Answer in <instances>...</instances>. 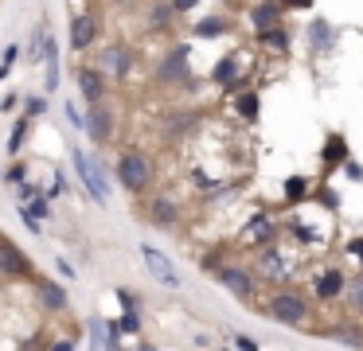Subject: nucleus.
<instances>
[{"label": "nucleus", "instance_id": "obj_1", "mask_svg": "<svg viewBox=\"0 0 363 351\" xmlns=\"http://www.w3.org/2000/svg\"><path fill=\"white\" fill-rule=\"evenodd\" d=\"M71 164H74V176L82 179V187L90 191V199H94L98 207H110V179H106L98 156H86L79 145H74L71 148Z\"/></svg>", "mask_w": 363, "mask_h": 351}, {"label": "nucleus", "instance_id": "obj_2", "mask_svg": "<svg viewBox=\"0 0 363 351\" xmlns=\"http://www.w3.org/2000/svg\"><path fill=\"white\" fill-rule=\"evenodd\" d=\"M113 176H118V184L125 187L129 195H141L145 187L152 184L157 168H152V160L145 152H121L118 164H113Z\"/></svg>", "mask_w": 363, "mask_h": 351}, {"label": "nucleus", "instance_id": "obj_3", "mask_svg": "<svg viewBox=\"0 0 363 351\" xmlns=\"http://www.w3.org/2000/svg\"><path fill=\"white\" fill-rule=\"evenodd\" d=\"M0 273L4 277H20V281H32L35 269H32V257L9 238V234H0Z\"/></svg>", "mask_w": 363, "mask_h": 351}, {"label": "nucleus", "instance_id": "obj_4", "mask_svg": "<svg viewBox=\"0 0 363 351\" xmlns=\"http://www.w3.org/2000/svg\"><path fill=\"white\" fill-rule=\"evenodd\" d=\"M82 133H86L94 145H110V137H113V109L106 106V101H94V106L86 109V117H82Z\"/></svg>", "mask_w": 363, "mask_h": 351}, {"label": "nucleus", "instance_id": "obj_5", "mask_svg": "<svg viewBox=\"0 0 363 351\" xmlns=\"http://www.w3.org/2000/svg\"><path fill=\"white\" fill-rule=\"evenodd\" d=\"M141 262L149 265V273L160 281V285L180 289V273H176V265H172V257H168V254H160L157 246H149V242H145V246H141Z\"/></svg>", "mask_w": 363, "mask_h": 351}, {"label": "nucleus", "instance_id": "obj_6", "mask_svg": "<svg viewBox=\"0 0 363 351\" xmlns=\"http://www.w3.org/2000/svg\"><path fill=\"white\" fill-rule=\"evenodd\" d=\"M269 316L289 324V328H297L301 320L308 316V304L301 301L297 293H277V296H269Z\"/></svg>", "mask_w": 363, "mask_h": 351}, {"label": "nucleus", "instance_id": "obj_7", "mask_svg": "<svg viewBox=\"0 0 363 351\" xmlns=\"http://www.w3.org/2000/svg\"><path fill=\"white\" fill-rule=\"evenodd\" d=\"M157 82L160 86H172V82H188V47L184 43H176L172 51L160 59V67H157Z\"/></svg>", "mask_w": 363, "mask_h": 351}, {"label": "nucleus", "instance_id": "obj_8", "mask_svg": "<svg viewBox=\"0 0 363 351\" xmlns=\"http://www.w3.org/2000/svg\"><path fill=\"white\" fill-rule=\"evenodd\" d=\"M98 31H102L98 16L79 12V16L71 20V51H90V47L98 43Z\"/></svg>", "mask_w": 363, "mask_h": 351}, {"label": "nucleus", "instance_id": "obj_9", "mask_svg": "<svg viewBox=\"0 0 363 351\" xmlns=\"http://www.w3.org/2000/svg\"><path fill=\"white\" fill-rule=\"evenodd\" d=\"M35 281V296H40V304L48 312H67L71 308V296H67V289L59 285V281L51 277H32Z\"/></svg>", "mask_w": 363, "mask_h": 351}, {"label": "nucleus", "instance_id": "obj_10", "mask_svg": "<svg viewBox=\"0 0 363 351\" xmlns=\"http://www.w3.org/2000/svg\"><path fill=\"white\" fill-rule=\"evenodd\" d=\"M74 78H79V94L86 98V106L106 101V90H110V86H106V70L102 67H82Z\"/></svg>", "mask_w": 363, "mask_h": 351}, {"label": "nucleus", "instance_id": "obj_11", "mask_svg": "<svg viewBox=\"0 0 363 351\" xmlns=\"http://www.w3.org/2000/svg\"><path fill=\"white\" fill-rule=\"evenodd\" d=\"M211 273H215V277H219L235 296H242V301H246V296H254V277L242 269V265H219V269H211Z\"/></svg>", "mask_w": 363, "mask_h": 351}, {"label": "nucleus", "instance_id": "obj_12", "mask_svg": "<svg viewBox=\"0 0 363 351\" xmlns=\"http://www.w3.org/2000/svg\"><path fill=\"white\" fill-rule=\"evenodd\" d=\"M90 343L94 347H121V328L118 320H106V316H90Z\"/></svg>", "mask_w": 363, "mask_h": 351}, {"label": "nucleus", "instance_id": "obj_13", "mask_svg": "<svg viewBox=\"0 0 363 351\" xmlns=\"http://www.w3.org/2000/svg\"><path fill=\"white\" fill-rule=\"evenodd\" d=\"M102 67L113 70V78H125L129 70H133V51H129L125 43H113L102 51Z\"/></svg>", "mask_w": 363, "mask_h": 351}, {"label": "nucleus", "instance_id": "obj_14", "mask_svg": "<svg viewBox=\"0 0 363 351\" xmlns=\"http://www.w3.org/2000/svg\"><path fill=\"white\" fill-rule=\"evenodd\" d=\"M250 20H254V28H258V35H262V31H269V28H281V4L258 0L254 12H250Z\"/></svg>", "mask_w": 363, "mask_h": 351}, {"label": "nucleus", "instance_id": "obj_15", "mask_svg": "<svg viewBox=\"0 0 363 351\" xmlns=\"http://www.w3.org/2000/svg\"><path fill=\"white\" fill-rule=\"evenodd\" d=\"M176 218H180V211H176L172 199H152V203H149V223H157V226H176Z\"/></svg>", "mask_w": 363, "mask_h": 351}, {"label": "nucleus", "instance_id": "obj_16", "mask_svg": "<svg viewBox=\"0 0 363 351\" xmlns=\"http://www.w3.org/2000/svg\"><path fill=\"white\" fill-rule=\"evenodd\" d=\"M308 39H313L316 51H332V47H336V31H332L324 20H313V23H308Z\"/></svg>", "mask_w": 363, "mask_h": 351}, {"label": "nucleus", "instance_id": "obj_17", "mask_svg": "<svg viewBox=\"0 0 363 351\" xmlns=\"http://www.w3.org/2000/svg\"><path fill=\"white\" fill-rule=\"evenodd\" d=\"M340 289H344V273H340V269H324L320 281H316V296H320V301H332Z\"/></svg>", "mask_w": 363, "mask_h": 351}, {"label": "nucleus", "instance_id": "obj_18", "mask_svg": "<svg viewBox=\"0 0 363 351\" xmlns=\"http://www.w3.org/2000/svg\"><path fill=\"white\" fill-rule=\"evenodd\" d=\"M28 129H32V117H20V121L16 125H12V133H9V145H4V148H9V156H20V152H24V140H28Z\"/></svg>", "mask_w": 363, "mask_h": 351}, {"label": "nucleus", "instance_id": "obj_19", "mask_svg": "<svg viewBox=\"0 0 363 351\" xmlns=\"http://www.w3.org/2000/svg\"><path fill=\"white\" fill-rule=\"evenodd\" d=\"M48 35H51L48 23H40V28L32 31V39H28V51H24L32 62H43V43H48Z\"/></svg>", "mask_w": 363, "mask_h": 351}, {"label": "nucleus", "instance_id": "obj_20", "mask_svg": "<svg viewBox=\"0 0 363 351\" xmlns=\"http://www.w3.org/2000/svg\"><path fill=\"white\" fill-rule=\"evenodd\" d=\"M223 31H227V20H223V16H207V20L196 23L199 39H215V35H223Z\"/></svg>", "mask_w": 363, "mask_h": 351}, {"label": "nucleus", "instance_id": "obj_21", "mask_svg": "<svg viewBox=\"0 0 363 351\" xmlns=\"http://www.w3.org/2000/svg\"><path fill=\"white\" fill-rule=\"evenodd\" d=\"M16 215H20V223H24V230L32 234V238H40V234H43V218L35 215V211L28 207V203H20V207H16Z\"/></svg>", "mask_w": 363, "mask_h": 351}, {"label": "nucleus", "instance_id": "obj_22", "mask_svg": "<svg viewBox=\"0 0 363 351\" xmlns=\"http://www.w3.org/2000/svg\"><path fill=\"white\" fill-rule=\"evenodd\" d=\"M269 234H274V226H269V218H266V215H258L250 226H246V238H250V242H266Z\"/></svg>", "mask_w": 363, "mask_h": 351}, {"label": "nucleus", "instance_id": "obj_23", "mask_svg": "<svg viewBox=\"0 0 363 351\" xmlns=\"http://www.w3.org/2000/svg\"><path fill=\"white\" fill-rule=\"evenodd\" d=\"M20 55H24V47H16V43H12V47H4V55H0V82H4V78L12 74V67H16V59H20Z\"/></svg>", "mask_w": 363, "mask_h": 351}, {"label": "nucleus", "instance_id": "obj_24", "mask_svg": "<svg viewBox=\"0 0 363 351\" xmlns=\"http://www.w3.org/2000/svg\"><path fill=\"white\" fill-rule=\"evenodd\" d=\"M118 328H121V335H137V332H141V312L125 308V312H121V320H118Z\"/></svg>", "mask_w": 363, "mask_h": 351}, {"label": "nucleus", "instance_id": "obj_25", "mask_svg": "<svg viewBox=\"0 0 363 351\" xmlns=\"http://www.w3.org/2000/svg\"><path fill=\"white\" fill-rule=\"evenodd\" d=\"M24 109H28V117H43L48 113V94H32V98H24Z\"/></svg>", "mask_w": 363, "mask_h": 351}, {"label": "nucleus", "instance_id": "obj_26", "mask_svg": "<svg viewBox=\"0 0 363 351\" xmlns=\"http://www.w3.org/2000/svg\"><path fill=\"white\" fill-rule=\"evenodd\" d=\"M168 16H172V4H152L149 28H168Z\"/></svg>", "mask_w": 363, "mask_h": 351}, {"label": "nucleus", "instance_id": "obj_27", "mask_svg": "<svg viewBox=\"0 0 363 351\" xmlns=\"http://www.w3.org/2000/svg\"><path fill=\"white\" fill-rule=\"evenodd\" d=\"M238 113H242L246 121H254V117H258V94H242V98H238Z\"/></svg>", "mask_w": 363, "mask_h": 351}, {"label": "nucleus", "instance_id": "obj_28", "mask_svg": "<svg viewBox=\"0 0 363 351\" xmlns=\"http://www.w3.org/2000/svg\"><path fill=\"white\" fill-rule=\"evenodd\" d=\"M235 70H238V62H235V59H223L219 67H215V74H211V78H215V82H235Z\"/></svg>", "mask_w": 363, "mask_h": 351}, {"label": "nucleus", "instance_id": "obj_29", "mask_svg": "<svg viewBox=\"0 0 363 351\" xmlns=\"http://www.w3.org/2000/svg\"><path fill=\"white\" fill-rule=\"evenodd\" d=\"M344 156H347V152H344V140H340V137L328 140V148H324V160H328V164H340Z\"/></svg>", "mask_w": 363, "mask_h": 351}, {"label": "nucleus", "instance_id": "obj_30", "mask_svg": "<svg viewBox=\"0 0 363 351\" xmlns=\"http://www.w3.org/2000/svg\"><path fill=\"white\" fill-rule=\"evenodd\" d=\"M0 179H4V184H20V179H28V164H12V168H4V176H0Z\"/></svg>", "mask_w": 363, "mask_h": 351}, {"label": "nucleus", "instance_id": "obj_31", "mask_svg": "<svg viewBox=\"0 0 363 351\" xmlns=\"http://www.w3.org/2000/svg\"><path fill=\"white\" fill-rule=\"evenodd\" d=\"M347 301H352L355 312H363V277L352 281V289H347Z\"/></svg>", "mask_w": 363, "mask_h": 351}, {"label": "nucleus", "instance_id": "obj_32", "mask_svg": "<svg viewBox=\"0 0 363 351\" xmlns=\"http://www.w3.org/2000/svg\"><path fill=\"white\" fill-rule=\"evenodd\" d=\"M305 191H308V184H305V179H297V176H293V179H285V195H289V199H305Z\"/></svg>", "mask_w": 363, "mask_h": 351}, {"label": "nucleus", "instance_id": "obj_33", "mask_svg": "<svg viewBox=\"0 0 363 351\" xmlns=\"http://www.w3.org/2000/svg\"><path fill=\"white\" fill-rule=\"evenodd\" d=\"M28 207H32L40 218H48V215H51V203H48V195H32V199H28Z\"/></svg>", "mask_w": 363, "mask_h": 351}, {"label": "nucleus", "instance_id": "obj_34", "mask_svg": "<svg viewBox=\"0 0 363 351\" xmlns=\"http://www.w3.org/2000/svg\"><path fill=\"white\" fill-rule=\"evenodd\" d=\"M16 195H20V203H28L32 195H40V187H35L32 179H20V184H16Z\"/></svg>", "mask_w": 363, "mask_h": 351}, {"label": "nucleus", "instance_id": "obj_35", "mask_svg": "<svg viewBox=\"0 0 363 351\" xmlns=\"http://www.w3.org/2000/svg\"><path fill=\"white\" fill-rule=\"evenodd\" d=\"M118 301H121V308H141V296L129 293V289H118Z\"/></svg>", "mask_w": 363, "mask_h": 351}, {"label": "nucleus", "instance_id": "obj_36", "mask_svg": "<svg viewBox=\"0 0 363 351\" xmlns=\"http://www.w3.org/2000/svg\"><path fill=\"white\" fill-rule=\"evenodd\" d=\"M63 113H67V121H71L74 129H82V113H79V109L71 106V101H67V106H63Z\"/></svg>", "mask_w": 363, "mask_h": 351}, {"label": "nucleus", "instance_id": "obj_37", "mask_svg": "<svg viewBox=\"0 0 363 351\" xmlns=\"http://www.w3.org/2000/svg\"><path fill=\"white\" fill-rule=\"evenodd\" d=\"M55 269H59V277L74 281V269H71V262H67V257H59V262H55Z\"/></svg>", "mask_w": 363, "mask_h": 351}, {"label": "nucleus", "instance_id": "obj_38", "mask_svg": "<svg viewBox=\"0 0 363 351\" xmlns=\"http://www.w3.org/2000/svg\"><path fill=\"white\" fill-rule=\"evenodd\" d=\"M168 4H172V12H191L199 0H168Z\"/></svg>", "mask_w": 363, "mask_h": 351}, {"label": "nucleus", "instance_id": "obj_39", "mask_svg": "<svg viewBox=\"0 0 363 351\" xmlns=\"http://www.w3.org/2000/svg\"><path fill=\"white\" fill-rule=\"evenodd\" d=\"M235 347H242V351H254L258 343H254V340H246V335H235Z\"/></svg>", "mask_w": 363, "mask_h": 351}, {"label": "nucleus", "instance_id": "obj_40", "mask_svg": "<svg viewBox=\"0 0 363 351\" xmlns=\"http://www.w3.org/2000/svg\"><path fill=\"white\" fill-rule=\"evenodd\" d=\"M281 4H285V8H308L313 0H281Z\"/></svg>", "mask_w": 363, "mask_h": 351}, {"label": "nucleus", "instance_id": "obj_41", "mask_svg": "<svg viewBox=\"0 0 363 351\" xmlns=\"http://www.w3.org/2000/svg\"><path fill=\"white\" fill-rule=\"evenodd\" d=\"M16 106V94H4V101H0V109H12Z\"/></svg>", "mask_w": 363, "mask_h": 351}, {"label": "nucleus", "instance_id": "obj_42", "mask_svg": "<svg viewBox=\"0 0 363 351\" xmlns=\"http://www.w3.org/2000/svg\"><path fill=\"white\" fill-rule=\"evenodd\" d=\"M347 250H352L355 257H363V242H352V246H347Z\"/></svg>", "mask_w": 363, "mask_h": 351}]
</instances>
